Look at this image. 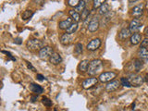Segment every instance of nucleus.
Wrapping results in <instances>:
<instances>
[{"mask_svg": "<svg viewBox=\"0 0 148 111\" xmlns=\"http://www.w3.org/2000/svg\"><path fill=\"white\" fill-rule=\"evenodd\" d=\"M145 81L148 82V74H146V75H145Z\"/></svg>", "mask_w": 148, "mask_h": 111, "instance_id": "nucleus-39", "label": "nucleus"}, {"mask_svg": "<svg viewBox=\"0 0 148 111\" xmlns=\"http://www.w3.org/2000/svg\"><path fill=\"white\" fill-rule=\"evenodd\" d=\"M120 84H121V83H120L119 81H111V82H108V84L106 85V91L108 92H114L119 89Z\"/></svg>", "mask_w": 148, "mask_h": 111, "instance_id": "nucleus-10", "label": "nucleus"}, {"mask_svg": "<svg viewBox=\"0 0 148 111\" xmlns=\"http://www.w3.org/2000/svg\"><path fill=\"white\" fill-rule=\"evenodd\" d=\"M143 60H141L140 58H137L133 61V69H134V71L139 72L143 69Z\"/></svg>", "mask_w": 148, "mask_h": 111, "instance_id": "nucleus-19", "label": "nucleus"}, {"mask_svg": "<svg viewBox=\"0 0 148 111\" xmlns=\"http://www.w3.org/2000/svg\"><path fill=\"white\" fill-rule=\"evenodd\" d=\"M100 24H99V18L98 17H94L92 18H91V21L88 24V31L91 32H96L98 30Z\"/></svg>", "mask_w": 148, "mask_h": 111, "instance_id": "nucleus-8", "label": "nucleus"}, {"mask_svg": "<svg viewBox=\"0 0 148 111\" xmlns=\"http://www.w3.org/2000/svg\"><path fill=\"white\" fill-rule=\"evenodd\" d=\"M141 27H142V21L139 20V18H133V20L130 22L129 29L131 31V32L135 34V32H139V30L141 29Z\"/></svg>", "mask_w": 148, "mask_h": 111, "instance_id": "nucleus-7", "label": "nucleus"}, {"mask_svg": "<svg viewBox=\"0 0 148 111\" xmlns=\"http://www.w3.org/2000/svg\"><path fill=\"white\" fill-rule=\"evenodd\" d=\"M147 46H148V37L143 39L141 43V47H147Z\"/></svg>", "mask_w": 148, "mask_h": 111, "instance_id": "nucleus-32", "label": "nucleus"}, {"mask_svg": "<svg viewBox=\"0 0 148 111\" xmlns=\"http://www.w3.org/2000/svg\"><path fill=\"white\" fill-rule=\"evenodd\" d=\"M101 45V40L99 38L92 39L91 42H89V44L87 45L86 48L89 51H95L96 49H98Z\"/></svg>", "mask_w": 148, "mask_h": 111, "instance_id": "nucleus-9", "label": "nucleus"}, {"mask_svg": "<svg viewBox=\"0 0 148 111\" xmlns=\"http://www.w3.org/2000/svg\"><path fill=\"white\" fill-rule=\"evenodd\" d=\"M37 99V96H32V102H35Z\"/></svg>", "mask_w": 148, "mask_h": 111, "instance_id": "nucleus-38", "label": "nucleus"}, {"mask_svg": "<svg viewBox=\"0 0 148 111\" xmlns=\"http://www.w3.org/2000/svg\"><path fill=\"white\" fill-rule=\"evenodd\" d=\"M26 63H27V67H28V68H29L30 69H32V71H36V69H35V68H34V66H32V64H31L30 62H26Z\"/></svg>", "mask_w": 148, "mask_h": 111, "instance_id": "nucleus-34", "label": "nucleus"}, {"mask_svg": "<svg viewBox=\"0 0 148 111\" xmlns=\"http://www.w3.org/2000/svg\"><path fill=\"white\" fill-rule=\"evenodd\" d=\"M53 53H54V51L52 47H50V46H44L41 50H39L38 55L41 59L46 60L47 58H50V57L52 56Z\"/></svg>", "mask_w": 148, "mask_h": 111, "instance_id": "nucleus-4", "label": "nucleus"}, {"mask_svg": "<svg viewBox=\"0 0 148 111\" xmlns=\"http://www.w3.org/2000/svg\"><path fill=\"white\" fill-rule=\"evenodd\" d=\"M89 16H90V10H89V9L85 8L84 10L82 12V16H81L82 21H86L87 18H89Z\"/></svg>", "mask_w": 148, "mask_h": 111, "instance_id": "nucleus-29", "label": "nucleus"}, {"mask_svg": "<svg viewBox=\"0 0 148 111\" xmlns=\"http://www.w3.org/2000/svg\"><path fill=\"white\" fill-rule=\"evenodd\" d=\"M42 103H43L45 106H47V108L52 106V105H53L52 100H50L48 97H45V96H44L43 98H42Z\"/></svg>", "mask_w": 148, "mask_h": 111, "instance_id": "nucleus-27", "label": "nucleus"}, {"mask_svg": "<svg viewBox=\"0 0 148 111\" xmlns=\"http://www.w3.org/2000/svg\"><path fill=\"white\" fill-rule=\"evenodd\" d=\"M130 36H131V31H130V29H127V28H123V29L119 32V40H125Z\"/></svg>", "mask_w": 148, "mask_h": 111, "instance_id": "nucleus-17", "label": "nucleus"}, {"mask_svg": "<svg viewBox=\"0 0 148 111\" xmlns=\"http://www.w3.org/2000/svg\"><path fill=\"white\" fill-rule=\"evenodd\" d=\"M36 79H37V80H39V81H44L45 80V77L42 75V74H37V75H36Z\"/></svg>", "mask_w": 148, "mask_h": 111, "instance_id": "nucleus-35", "label": "nucleus"}, {"mask_svg": "<svg viewBox=\"0 0 148 111\" xmlns=\"http://www.w3.org/2000/svg\"><path fill=\"white\" fill-rule=\"evenodd\" d=\"M74 51H75V53L78 54V55L82 54V45L80 44V43L76 44V45H75V49H74Z\"/></svg>", "mask_w": 148, "mask_h": 111, "instance_id": "nucleus-31", "label": "nucleus"}, {"mask_svg": "<svg viewBox=\"0 0 148 111\" xmlns=\"http://www.w3.org/2000/svg\"><path fill=\"white\" fill-rule=\"evenodd\" d=\"M85 8H86V2L84 1V0H81L78 6L76 8H74V10L78 13H82Z\"/></svg>", "mask_w": 148, "mask_h": 111, "instance_id": "nucleus-23", "label": "nucleus"}, {"mask_svg": "<svg viewBox=\"0 0 148 111\" xmlns=\"http://www.w3.org/2000/svg\"><path fill=\"white\" fill-rule=\"evenodd\" d=\"M142 40V36L139 32H135L131 36V44L133 45H136L138 44H140V42Z\"/></svg>", "mask_w": 148, "mask_h": 111, "instance_id": "nucleus-18", "label": "nucleus"}, {"mask_svg": "<svg viewBox=\"0 0 148 111\" xmlns=\"http://www.w3.org/2000/svg\"><path fill=\"white\" fill-rule=\"evenodd\" d=\"M29 88L32 92H34V94H36V95H41L42 92H44L43 87L38 85V84H36V83H31Z\"/></svg>", "mask_w": 148, "mask_h": 111, "instance_id": "nucleus-16", "label": "nucleus"}, {"mask_svg": "<svg viewBox=\"0 0 148 111\" xmlns=\"http://www.w3.org/2000/svg\"><path fill=\"white\" fill-rule=\"evenodd\" d=\"M120 83H121V84L125 87H128V88L132 87V84H131V82H130L128 78H125V77L121 78L120 79Z\"/></svg>", "mask_w": 148, "mask_h": 111, "instance_id": "nucleus-28", "label": "nucleus"}, {"mask_svg": "<svg viewBox=\"0 0 148 111\" xmlns=\"http://www.w3.org/2000/svg\"><path fill=\"white\" fill-rule=\"evenodd\" d=\"M54 111H57V110H56V109H54Z\"/></svg>", "mask_w": 148, "mask_h": 111, "instance_id": "nucleus-41", "label": "nucleus"}, {"mask_svg": "<svg viewBox=\"0 0 148 111\" xmlns=\"http://www.w3.org/2000/svg\"><path fill=\"white\" fill-rule=\"evenodd\" d=\"M105 3L106 0H92V8H94V9H97Z\"/></svg>", "mask_w": 148, "mask_h": 111, "instance_id": "nucleus-25", "label": "nucleus"}, {"mask_svg": "<svg viewBox=\"0 0 148 111\" xmlns=\"http://www.w3.org/2000/svg\"><path fill=\"white\" fill-rule=\"evenodd\" d=\"M110 8H109V5L108 4H106V3H105V4H103L102 6L98 8V12H99V14L100 15H106V14H108L110 10Z\"/></svg>", "mask_w": 148, "mask_h": 111, "instance_id": "nucleus-20", "label": "nucleus"}, {"mask_svg": "<svg viewBox=\"0 0 148 111\" xmlns=\"http://www.w3.org/2000/svg\"><path fill=\"white\" fill-rule=\"evenodd\" d=\"M69 16L72 18V20L75 21V22H79V21H81V15H80V13L76 12L75 10H73V9H71V10L69 11Z\"/></svg>", "mask_w": 148, "mask_h": 111, "instance_id": "nucleus-22", "label": "nucleus"}, {"mask_svg": "<svg viewBox=\"0 0 148 111\" xmlns=\"http://www.w3.org/2000/svg\"><path fill=\"white\" fill-rule=\"evenodd\" d=\"M72 22H73L72 18L69 17V18H67V20L59 21L58 22V27H59V29H61V30H67L68 28L72 24Z\"/></svg>", "mask_w": 148, "mask_h": 111, "instance_id": "nucleus-12", "label": "nucleus"}, {"mask_svg": "<svg viewBox=\"0 0 148 111\" xmlns=\"http://www.w3.org/2000/svg\"><path fill=\"white\" fill-rule=\"evenodd\" d=\"M117 76V74L113 71H108V72H103L100 74V76L98 78L99 82H109L111 81H113L114 79Z\"/></svg>", "mask_w": 148, "mask_h": 111, "instance_id": "nucleus-5", "label": "nucleus"}, {"mask_svg": "<svg viewBox=\"0 0 148 111\" xmlns=\"http://www.w3.org/2000/svg\"><path fill=\"white\" fill-rule=\"evenodd\" d=\"M138 57L143 61H148V50L146 47H140L138 51Z\"/></svg>", "mask_w": 148, "mask_h": 111, "instance_id": "nucleus-13", "label": "nucleus"}, {"mask_svg": "<svg viewBox=\"0 0 148 111\" xmlns=\"http://www.w3.org/2000/svg\"><path fill=\"white\" fill-rule=\"evenodd\" d=\"M14 42H15V44H17V45H21V44L22 43L21 38H16V39H15V41H14Z\"/></svg>", "mask_w": 148, "mask_h": 111, "instance_id": "nucleus-36", "label": "nucleus"}, {"mask_svg": "<svg viewBox=\"0 0 148 111\" xmlns=\"http://www.w3.org/2000/svg\"><path fill=\"white\" fill-rule=\"evenodd\" d=\"M102 68H103V63L99 59H94L89 63L88 66L87 72L91 76H95L97 73H99L101 71Z\"/></svg>", "mask_w": 148, "mask_h": 111, "instance_id": "nucleus-1", "label": "nucleus"}, {"mask_svg": "<svg viewBox=\"0 0 148 111\" xmlns=\"http://www.w3.org/2000/svg\"><path fill=\"white\" fill-rule=\"evenodd\" d=\"M32 15H34V12H32V10H25L24 12L22 13V18L23 20H29V18H31L32 17Z\"/></svg>", "mask_w": 148, "mask_h": 111, "instance_id": "nucleus-26", "label": "nucleus"}, {"mask_svg": "<svg viewBox=\"0 0 148 111\" xmlns=\"http://www.w3.org/2000/svg\"><path fill=\"white\" fill-rule=\"evenodd\" d=\"M137 0H129V2H135Z\"/></svg>", "mask_w": 148, "mask_h": 111, "instance_id": "nucleus-40", "label": "nucleus"}, {"mask_svg": "<svg viewBox=\"0 0 148 111\" xmlns=\"http://www.w3.org/2000/svg\"><path fill=\"white\" fill-rule=\"evenodd\" d=\"M81 0H68V5L71 8H76Z\"/></svg>", "mask_w": 148, "mask_h": 111, "instance_id": "nucleus-30", "label": "nucleus"}, {"mask_svg": "<svg viewBox=\"0 0 148 111\" xmlns=\"http://www.w3.org/2000/svg\"><path fill=\"white\" fill-rule=\"evenodd\" d=\"M98 79L97 78H88L86 79V80H84L82 82V88L83 89H91V88H92L95 85L97 84V82H98Z\"/></svg>", "mask_w": 148, "mask_h": 111, "instance_id": "nucleus-6", "label": "nucleus"}, {"mask_svg": "<svg viewBox=\"0 0 148 111\" xmlns=\"http://www.w3.org/2000/svg\"><path fill=\"white\" fill-rule=\"evenodd\" d=\"M127 78L129 79L132 86H134V87L141 86L143 84V82H145V79L140 75H137V74H130Z\"/></svg>", "mask_w": 148, "mask_h": 111, "instance_id": "nucleus-3", "label": "nucleus"}, {"mask_svg": "<svg viewBox=\"0 0 148 111\" xmlns=\"http://www.w3.org/2000/svg\"><path fill=\"white\" fill-rule=\"evenodd\" d=\"M145 34L146 37H148V26L145 28Z\"/></svg>", "mask_w": 148, "mask_h": 111, "instance_id": "nucleus-37", "label": "nucleus"}, {"mask_svg": "<svg viewBox=\"0 0 148 111\" xmlns=\"http://www.w3.org/2000/svg\"><path fill=\"white\" fill-rule=\"evenodd\" d=\"M72 41V36L71 34H63L61 36H60V43H61L63 45H69L71 43Z\"/></svg>", "mask_w": 148, "mask_h": 111, "instance_id": "nucleus-14", "label": "nucleus"}, {"mask_svg": "<svg viewBox=\"0 0 148 111\" xmlns=\"http://www.w3.org/2000/svg\"><path fill=\"white\" fill-rule=\"evenodd\" d=\"M78 30V22H72V24L69 26L68 29L66 30L67 31V34H74L76 31Z\"/></svg>", "mask_w": 148, "mask_h": 111, "instance_id": "nucleus-24", "label": "nucleus"}, {"mask_svg": "<svg viewBox=\"0 0 148 111\" xmlns=\"http://www.w3.org/2000/svg\"><path fill=\"white\" fill-rule=\"evenodd\" d=\"M143 4L135 6L132 9V15L135 18H140L141 16H143Z\"/></svg>", "mask_w": 148, "mask_h": 111, "instance_id": "nucleus-11", "label": "nucleus"}, {"mask_svg": "<svg viewBox=\"0 0 148 111\" xmlns=\"http://www.w3.org/2000/svg\"><path fill=\"white\" fill-rule=\"evenodd\" d=\"M2 53L6 54V55L8 56V57L9 58H10V59H12V60H13V61H16V58H14V57H12V55H11L10 53H9V52H8V51H5V50H3V51H2Z\"/></svg>", "mask_w": 148, "mask_h": 111, "instance_id": "nucleus-33", "label": "nucleus"}, {"mask_svg": "<svg viewBox=\"0 0 148 111\" xmlns=\"http://www.w3.org/2000/svg\"><path fill=\"white\" fill-rule=\"evenodd\" d=\"M27 48L31 50V51H37V50H41L44 47V43L41 40H38L36 38H32L29 39L27 41Z\"/></svg>", "mask_w": 148, "mask_h": 111, "instance_id": "nucleus-2", "label": "nucleus"}, {"mask_svg": "<svg viewBox=\"0 0 148 111\" xmlns=\"http://www.w3.org/2000/svg\"><path fill=\"white\" fill-rule=\"evenodd\" d=\"M49 61L50 63H52L53 65H58L60 62L62 61V58H61V56H60L58 53H53L52 56L50 57L49 58Z\"/></svg>", "mask_w": 148, "mask_h": 111, "instance_id": "nucleus-15", "label": "nucleus"}, {"mask_svg": "<svg viewBox=\"0 0 148 111\" xmlns=\"http://www.w3.org/2000/svg\"><path fill=\"white\" fill-rule=\"evenodd\" d=\"M89 60L87 59H84L82 60V61H81L80 65H79V71H82V72H85L87 71L88 69V66H89Z\"/></svg>", "mask_w": 148, "mask_h": 111, "instance_id": "nucleus-21", "label": "nucleus"}]
</instances>
